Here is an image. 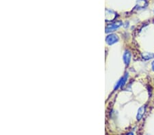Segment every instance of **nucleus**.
Returning <instances> with one entry per match:
<instances>
[{"label":"nucleus","instance_id":"f257e3e1","mask_svg":"<svg viewBox=\"0 0 154 135\" xmlns=\"http://www.w3.org/2000/svg\"><path fill=\"white\" fill-rule=\"evenodd\" d=\"M122 25V22L121 21H117L115 22L114 23L110 24V25H108L105 28V31L106 32H111V31H113L115 29H118L119 27H120Z\"/></svg>","mask_w":154,"mask_h":135},{"label":"nucleus","instance_id":"f03ea898","mask_svg":"<svg viewBox=\"0 0 154 135\" xmlns=\"http://www.w3.org/2000/svg\"><path fill=\"white\" fill-rule=\"evenodd\" d=\"M119 41V37L115 34H110L108 36L105 38V42L109 45H112L113 44L116 43V42Z\"/></svg>","mask_w":154,"mask_h":135},{"label":"nucleus","instance_id":"7ed1b4c3","mask_svg":"<svg viewBox=\"0 0 154 135\" xmlns=\"http://www.w3.org/2000/svg\"><path fill=\"white\" fill-rule=\"evenodd\" d=\"M131 60V53H129V51H127L126 50L123 55V61H124V63L126 66H128L129 62H130Z\"/></svg>","mask_w":154,"mask_h":135},{"label":"nucleus","instance_id":"20e7f679","mask_svg":"<svg viewBox=\"0 0 154 135\" xmlns=\"http://www.w3.org/2000/svg\"><path fill=\"white\" fill-rule=\"evenodd\" d=\"M147 5V2L146 0H138L136 2V8H138L139 9L145 8Z\"/></svg>","mask_w":154,"mask_h":135},{"label":"nucleus","instance_id":"39448f33","mask_svg":"<svg viewBox=\"0 0 154 135\" xmlns=\"http://www.w3.org/2000/svg\"><path fill=\"white\" fill-rule=\"evenodd\" d=\"M145 112V106H141L140 108L138 109V114H137V119L138 120H140L142 119V117L144 115Z\"/></svg>","mask_w":154,"mask_h":135},{"label":"nucleus","instance_id":"423d86ee","mask_svg":"<svg viewBox=\"0 0 154 135\" xmlns=\"http://www.w3.org/2000/svg\"><path fill=\"white\" fill-rule=\"evenodd\" d=\"M128 74H125V75L123 76V78H122L121 79V87H123L124 86V85H125V83H126V81H127V76H128V75H127Z\"/></svg>","mask_w":154,"mask_h":135},{"label":"nucleus","instance_id":"0eeeda50","mask_svg":"<svg viewBox=\"0 0 154 135\" xmlns=\"http://www.w3.org/2000/svg\"><path fill=\"white\" fill-rule=\"evenodd\" d=\"M143 57H144V58H145V59H147V60H149V59H151V57H152V55H151V54H149V53H148V54L147 55H143Z\"/></svg>","mask_w":154,"mask_h":135},{"label":"nucleus","instance_id":"6e6552de","mask_svg":"<svg viewBox=\"0 0 154 135\" xmlns=\"http://www.w3.org/2000/svg\"><path fill=\"white\" fill-rule=\"evenodd\" d=\"M151 67H152V69H153V71H154V61H153V62H152V63H151Z\"/></svg>","mask_w":154,"mask_h":135}]
</instances>
